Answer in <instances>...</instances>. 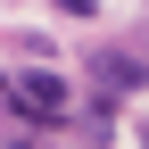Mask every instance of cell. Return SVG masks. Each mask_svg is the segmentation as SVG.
Returning <instances> with one entry per match:
<instances>
[{
    "label": "cell",
    "instance_id": "cell-1",
    "mask_svg": "<svg viewBox=\"0 0 149 149\" xmlns=\"http://www.w3.org/2000/svg\"><path fill=\"white\" fill-rule=\"evenodd\" d=\"M91 74H100V91H149V66L133 58V50H100V58H91Z\"/></svg>",
    "mask_w": 149,
    "mask_h": 149
},
{
    "label": "cell",
    "instance_id": "cell-2",
    "mask_svg": "<svg viewBox=\"0 0 149 149\" xmlns=\"http://www.w3.org/2000/svg\"><path fill=\"white\" fill-rule=\"evenodd\" d=\"M17 100H25V116H66V83H58V74H25Z\"/></svg>",
    "mask_w": 149,
    "mask_h": 149
},
{
    "label": "cell",
    "instance_id": "cell-3",
    "mask_svg": "<svg viewBox=\"0 0 149 149\" xmlns=\"http://www.w3.org/2000/svg\"><path fill=\"white\" fill-rule=\"evenodd\" d=\"M8 149H33V141H8Z\"/></svg>",
    "mask_w": 149,
    "mask_h": 149
},
{
    "label": "cell",
    "instance_id": "cell-4",
    "mask_svg": "<svg viewBox=\"0 0 149 149\" xmlns=\"http://www.w3.org/2000/svg\"><path fill=\"white\" fill-rule=\"evenodd\" d=\"M141 149H149V133H141Z\"/></svg>",
    "mask_w": 149,
    "mask_h": 149
}]
</instances>
